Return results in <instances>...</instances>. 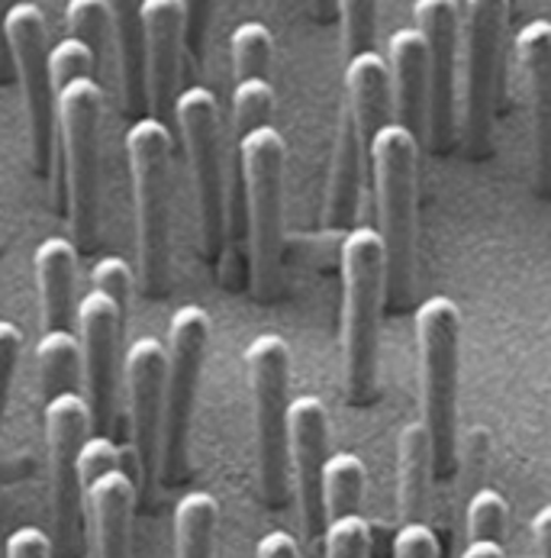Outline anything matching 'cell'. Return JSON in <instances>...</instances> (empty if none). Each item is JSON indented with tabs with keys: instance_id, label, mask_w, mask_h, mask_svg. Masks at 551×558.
<instances>
[{
	"instance_id": "6da1fadb",
	"label": "cell",
	"mask_w": 551,
	"mask_h": 558,
	"mask_svg": "<svg viewBox=\"0 0 551 558\" xmlns=\"http://www.w3.org/2000/svg\"><path fill=\"white\" fill-rule=\"evenodd\" d=\"M371 174L378 194V233L384 242V301L394 311L413 304L416 265V194L419 140L400 120L384 123L371 143Z\"/></svg>"
},
{
	"instance_id": "7a4b0ae2",
	"label": "cell",
	"mask_w": 551,
	"mask_h": 558,
	"mask_svg": "<svg viewBox=\"0 0 551 558\" xmlns=\"http://www.w3.org/2000/svg\"><path fill=\"white\" fill-rule=\"evenodd\" d=\"M342 268V368L355 407L378 395V336L384 311V242L371 227H352L339 245Z\"/></svg>"
},
{
	"instance_id": "3957f363",
	"label": "cell",
	"mask_w": 551,
	"mask_h": 558,
	"mask_svg": "<svg viewBox=\"0 0 551 558\" xmlns=\"http://www.w3.org/2000/svg\"><path fill=\"white\" fill-rule=\"evenodd\" d=\"M416 345L423 378V423L432 439V475L445 481L458 469V375L462 311L452 298H429L416 311Z\"/></svg>"
},
{
	"instance_id": "277c9868",
	"label": "cell",
	"mask_w": 551,
	"mask_h": 558,
	"mask_svg": "<svg viewBox=\"0 0 551 558\" xmlns=\"http://www.w3.org/2000/svg\"><path fill=\"white\" fill-rule=\"evenodd\" d=\"M284 136L268 123L238 140V174L245 191V236L252 291L271 301L284 258Z\"/></svg>"
},
{
	"instance_id": "5b68a950",
	"label": "cell",
	"mask_w": 551,
	"mask_h": 558,
	"mask_svg": "<svg viewBox=\"0 0 551 558\" xmlns=\"http://www.w3.org/2000/svg\"><path fill=\"white\" fill-rule=\"evenodd\" d=\"M245 368L255 403L258 484L268 507H284L291 490L287 420H291V349L281 336L261 332L245 349Z\"/></svg>"
},
{
	"instance_id": "8992f818",
	"label": "cell",
	"mask_w": 551,
	"mask_h": 558,
	"mask_svg": "<svg viewBox=\"0 0 551 558\" xmlns=\"http://www.w3.org/2000/svg\"><path fill=\"white\" fill-rule=\"evenodd\" d=\"M126 156L136 191L139 281L149 298L168 291V168L171 130L158 117H139L126 130Z\"/></svg>"
},
{
	"instance_id": "52a82bcc",
	"label": "cell",
	"mask_w": 551,
	"mask_h": 558,
	"mask_svg": "<svg viewBox=\"0 0 551 558\" xmlns=\"http://www.w3.org/2000/svg\"><path fill=\"white\" fill-rule=\"evenodd\" d=\"M210 345V314L197 304H184L168 323V372H164V413H161V452L158 475L174 484L187 475V439L197 385Z\"/></svg>"
},
{
	"instance_id": "ba28073f",
	"label": "cell",
	"mask_w": 551,
	"mask_h": 558,
	"mask_svg": "<svg viewBox=\"0 0 551 558\" xmlns=\"http://www.w3.org/2000/svg\"><path fill=\"white\" fill-rule=\"evenodd\" d=\"M100 123L103 84L94 75L59 87V133L69 168V217L75 245L90 248L100 220Z\"/></svg>"
},
{
	"instance_id": "9c48e42d",
	"label": "cell",
	"mask_w": 551,
	"mask_h": 558,
	"mask_svg": "<svg viewBox=\"0 0 551 558\" xmlns=\"http://www.w3.org/2000/svg\"><path fill=\"white\" fill-rule=\"evenodd\" d=\"M174 123L191 165L200 242L207 258H220L226 242V178L220 156V104L210 87H184L174 100Z\"/></svg>"
},
{
	"instance_id": "30bf717a",
	"label": "cell",
	"mask_w": 551,
	"mask_h": 558,
	"mask_svg": "<svg viewBox=\"0 0 551 558\" xmlns=\"http://www.w3.org/2000/svg\"><path fill=\"white\" fill-rule=\"evenodd\" d=\"M0 33L7 39L10 59L16 65V78L23 87V104L29 117V146H33V165L39 174H49L52 153H56V130H59V90L52 81L49 65V26L46 13L29 3L16 0L3 23Z\"/></svg>"
},
{
	"instance_id": "8fae6325",
	"label": "cell",
	"mask_w": 551,
	"mask_h": 558,
	"mask_svg": "<svg viewBox=\"0 0 551 558\" xmlns=\"http://www.w3.org/2000/svg\"><path fill=\"white\" fill-rule=\"evenodd\" d=\"M510 16V0H465L462 36H465V90H462V136L474 159L490 153L497 81L503 29Z\"/></svg>"
},
{
	"instance_id": "7c38bea8",
	"label": "cell",
	"mask_w": 551,
	"mask_h": 558,
	"mask_svg": "<svg viewBox=\"0 0 551 558\" xmlns=\"http://www.w3.org/2000/svg\"><path fill=\"white\" fill-rule=\"evenodd\" d=\"M46 449H49V500H52V526L56 549L69 558L78 536L81 510H84V484H81V446L90 436V403L78 391H65L46 400Z\"/></svg>"
},
{
	"instance_id": "4fadbf2b",
	"label": "cell",
	"mask_w": 551,
	"mask_h": 558,
	"mask_svg": "<svg viewBox=\"0 0 551 558\" xmlns=\"http://www.w3.org/2000/svg\"><path fill=\"white\" fill-rule=\"evenodd\" d=\"M416 29L429 56V146L452 153L458 136V43L462 7L458 0H413Z\"/></svg>"
},
{
	"instance_id": "5bb4252c",
	"label": "cell",
	"mask_w": 551,
	"mask_h": 558,
	"mask_svg": "<svg viewBox=\"0 0 551 558\" xmlns=\"http://www.w3.org/2000/svg\"><path fill=\"white\" fill-rule=\"evenodd\" d=\"M164 372H168V349L158 339L143 336L126 349L123 385H126V403H130V449H133L139 490H149L158 475Z\"/></svg>"
},
{
	"instance_id": "9a60e30c",
	"label": "cell",
	"mask_w": 551,
	"mask_h": 558,
	"mask_svg": "<svg viewBox=\"0 0 551 558\" xmlns=\"http://www.w3.org/2000/svg\"><path fill=\"white\" fill-rule=\"evenodd\" d=\"M326 449H329V413L322 400L314 395L294 398L287 420V459L294 475L304 543L316 556L326 539V497H322V472L329 459Z\"/></svg>"
},
{
	"instance_id": "2e32d148",
	"label": "cell",
	"mask_w": 551,
	"mask_h": 558,
	"mask_svg": "<svg viewBox=\"0 0 551 558\" xmlns=\"http://www.w3.org/2000/svg\"><path fill=\"white\" fill-rule=\"evenodd\" d=\"M126 314L103 291H90L78 304L81 385L90 403V420L97 433L110 436L113 403H117V349Z\"/></svg>"
},
{
	"instance_id": "e0dca14e",
	"label": "cell",
	"mask_w": 551,
	"mask_h": 558,
	"mask_svg": "<svg viewBox=\"0 0 551 558\" xmlns=\"http://www.w3.org/2000/svg\"><path fill=\"white\" fill-rule=\"evenodd\" d=\"M146 23V84L149 107L158 120L174 117L177 75H181V49L187 46V7L184 0H143Z\"/></svg>"
},
{
	"instance_id": "ac0fdd59",
	"label": "cell",
	"mask_w": 551,
	"mask_h": 558,
	"mask_svg": "<svg viewBox=\"0 0 551 558\" xmlns=\"http://www.w3.org/2000/svg\"><path fill=\"white\" fill-rule=\"evenodd\" d=\"M516 56L532 104L536 184L551 194V20H529L516 36Z\"/></svg>"
},
{
	"instance_id": "d6986e66",
	"label": "cell",
	"mask_w": 551,
	"mask_h": 558,
	"mask_svg": "<svg viewBox=\"0 0 551 558\" xmlns=\"http://www.w3.org/2000/svg\"><path fill=\"white\" fill-rule=\"evenodd\" d=\"M136 494L139 484L123 465H113L84 484V510L90 520L94 558H130Z\"/></svg>"
},
{
	"instance_id": "ffe728a7",
	"label": "cell",
	"mask_w": 551,
	"mask_h": 558,
	"mask_svg": "<svg viewBox=\"0 0 551 558\" xmlns=\"http://www.w3.org/2000/svg\"><path fill=\"white\" fill-rule=\"evenodd\" d=\"M371 165V153L362 140L358 120L342 100L339 110V130H335V153L329 168V187H326V210L322 227L329 233H348L358 217V191H362V168Z\"/></svg>"
},
{
	"instance_id": "44dd1931",
	"label": "cell",
	"mask_w": 551,
	"mask_h": 558,
	"mask_svg": "<svg viewBox=\"0 0 551 558\" xmlns=\"http://www.w3.org/2000/svg\"><path fill=\"white\" fill-rule=\"evenodd\" d=\"M388 65L394 81L396 120L419 140L429 126V56L416 26H403L388 39Z\"/></svg>"
},
{
	"instance_id": "7402d4cb",
	"label": "cell",
	"mask_w": 551,
	"mask_h": 558,
	"mask_svg": "<svg viewBox=\"0 0 551 558\" xmlns=\"http://www.w3.org/2000/svg\"><path fill=\"white\" fill-rule=\"evenodd\" d=\"M78 245L65 236L39 242L33 268L39 284V323L46 329H72L75 319V278H78Z\"/></svg>"
},
{
	"instance_id": "603a6c76",
	"label": "cell",
	"mask_w": 551,
	"mask_h": 558,
	"mask_svg": "<svg viewBox=\"0 0 551 558\" xmlns=\"http://www.w3.org/2000/svg\"><path fill=\"white\" fill-rule=\"evenodd\" d=\"M348 110L358 120L362 140L371 153V143L384 123H391L394 110V81H391V65L378 49L352 56L345 65V97Z\"/></svg>"
},
{
	"instance_id": "cb8c5ba5",
	"label": "cell",
	"mask_w": 551,
	"mask_h": 558,
	"mask_svg": "<svg viewBox=\"0 0 551 558\" xmlns=\"http://www.w3.org/2000/svg\"><path fill=\"white\" fill-rule=\"evenodd\" d=\"M432 478V439L426 423L413 420L396 439V510L403 523H426Z\"/></svg>"
},
{
	"instance_id": "d4e9b609",
	"label": "cell",
	"mask_w": 551,
	"mask_h": 558,
	"mask_svg": "<svg viewBox=\"0 0 551 558\" xmlns=\"http://www.w3.org/2000/svg\"><path fill=\"white\" fill-rule=\"evenodd\" d=\"M113 16L117 36V59H120V90L130 113H143L149 107V84H146V23H143V0H107Z\"/></svg>"
},
{
	"instance_id": "484cf974",
	"label": "cell",
	"mask_w": 551,
	"mask_h": 558,
	"mask_svg": "<svg viewBox=\"0 0 551 558\" xmlns=\"http://www.w3.org/2000/svg\"><path fill=\"white\" fill-rule=\"evenodd\" d=\"M65 26H69V36H75L90 49L100 78H113V72L120 78L117 36H113V16H110L107 0H69Z\"/></svg>"
},
{
	"instance_id": "4316f807",
	"label": "cell",
	"mask_w": 551,
	"mask_h": 558,
	"mask_svg": "<svg viewBox=\"0 0 551 558\" xmlns=\"http://www.w3.org/2000/svg\"><path fill=\"white\" fill-rule=\"evenodd\" d=\"M220 504L207 490H191L174 507V558H213Z\"/></svg>"
},
{
	"instance_id": "83f0119b",
	"label": "cell",
	"mask_w": 551,
	"mask_h": 558,
	"mask_svg": "<svg viewBox=\"0 0 551 558\" xmlns=\"http://www.w3.org/2000/svg\"><path fill=\"white\" fill-rule=\"evenodd\" d=\"M36 365H39L42 400L78 391L81 339L72 329H46L36 342Z\"/></svg>"
},
{
	"instance_id": "f1b7e54d",
	"label": "cell",
	"mask_w": 551,
	"mask_h": 558,
	"mask_svg": "<svg viewBox=\"0 0 551 558\" xmlns=\"http://www.w3.org/2000/svg\"><path fill=\"white\" fill-rule=\"evenodd\" d=\"M365 462L355 452H335L326 459L322 472V497H326V523L342 513L362 510L365 494Z\"/></svg>"
},
{
	"instance_id": "f546056e",
	"label": "cell",
	"mask_w": 551,
	"mask_h": 558,
	"mask_svg": "<svg viewBox=\"0 0 551 558\" xmlns=\"http://www.w3.org/2000/svg\"><path fill=\"white\" fill-rule=\"evenodd\" d=\"M230 52H233V72L236 81L242 78H268L271 56H274V36L265 23L245 20L238 23L230 36Z\"/></svg>"
},
{
	"instance_id": "4dcf8cb0",
	"label": "cell",
	"mask_w": 551,
	"mask_h": 558,
	"mask_svg": "<svg viewBox=\"0 0 551 558\" xmlns=\"http://www.w3.org/2000/svg\"><path fill=\"white\" fill-rule=\"evenodd\" d=\"M274 113V87L268 78H242L236 81L233 90V123L236 136L242 140L245 133L268 126Z\"/></svg>"
},
{
	"instance_id": "1f68e13d",
	"label": "cell",
	"mask_w": 551,
	"mask_h": 558,
	"mask_svg": "<svg viewBox=\"0 0 551 558\" xmlns=\"http://www.w3.org/2000/svg\"><path fill=\"white\" fill-rule=\"evenodd\" d=\"M342 16L345 56H362L375 49L378 39V0H335Z\"/></svg>"
},
{
	"instance_id": "d6a6232c",
	"label": "cell",
	"mask_w": 551,
	"mask_h": 558,
	"mask_svg": "<svg viewBox=\"0 0 551 558\" xmlns=\"http://www.w3.org/2000/svg\"><path fill=\"white\" fill-rule=\"evenodd\" d=\"M368 549H371V530L362 510L332 517L326 523L322 558H368Z\"/></svg>"
},
{
	"instance_id": "836d02e7",
	"label": "cell",
	"mask_w": 551,
	"mask_h": 558,
	"mask_svg": "<svg viewBox=\"0 0 551 558\" xmlns=\"http://www.w3.org/2000/svg\"><path fill=\"white\" fill-rule=\"evenodd\" d=\"M510 507L500 490L480 487L468 500V539H503Z\"/></svg>"
},
{
	"instance_id": "e575fe53",
	"label": "cell",
	"mask_w": 551,
	"mask_h": 558,
	"mask_svg": "<svg viewBox=\"0 0 551 558\" xmlns=\"http://www.w3.org/2000/svg\"><path fill=\"white\" fill-rule=\"evenodd\" d=\"M90 284H94V291H103L107 298H113L117 307L126 314L130 294H133V268L120 255H103L100 262H94Z\"/></svg>"
},
{
	"instance_id": "d590c367",
	"label": "cell",
	"mask_w": 551,
	"mask_h": 558,
	"mask_svg": "<svg viewBox=\"0 0 551 558\" xmlns=\"http://www.w3.org/2000/svg\"><path fill=\"white\" fill-rule=\"evenodd\" d=\"M49 65H52L56 90H59L62 84H69V81L84 78V75H94V72H97L90 49H87L81 39H75V36H69V39H62V43H56V46H52V52H49Z\"/></svg>"
},
{
	"instance_id": "8d00e7d4",
	"label": "cell",
	"mask_w": 551,
	"mask_h": 558,
	"mask_svg": "<svg viewBox=\"0 0 551 558\" xmlns=\"http://www.w3.org/2000/svg\"><path fill=\"white\" fill-rule=\"evenodd\" d=\"M20 352H23V332L10 319H0V426H3V410L10 400V385L16 375Z\"/></svg>"
},
{
	"instance_id": "74e56055",
	"label": "cell",
	"mask_w": 551,
	"mask_h": 558,
	"mask_svg": "<svg viewBox=\"0 0 551 558\" xmlns=\"http://www.w3.org/2000/svg\"><path fill=\"white\" fill-rule=\"evenodd\" d=\"M394 558H439V539L429 523H400L394 536Z\"/></svg>"
},
{
	"instance_id": "f35d334b",
	"label": "cell",
	"mask_w": 551,
	"mask_h": 558,
	"mask_svg": "<svg viewBox=\"0 0 551 558\" xmlns=\"http://www.w3.org/2000/svg\"><path fill=\"white\" fill-rule=\"evenodd\" d=\"M56 543L39 526H20L7 539V558H52Z\"/></svg>"
},
{
	"instance_id": "ab89813d",
	"label": "cell",
	"mask_w": 551,
	"mask_h": 558,
	"mask_svg": "<svg viewBox=\"0 0 551 558\" xmlns=\"http://www.w3.org/2000/svg\"><path fill=\"white\" fill-rule=\"evenodd\" d=\"M184 7H187V36H184V43H187L191 56L200 59L204 46H207V29H210L217 0H184Z\"/></svg>"
},
{
	"instance_id": "60d3db41",
	"label": "cell",
	"mask_w": 551,
	"mask_h": 558,
	"mask_svg": "<svg viewBox=\"0 0 551 558\" xmlns=\"http://www.w3.org/2000/svg\"><path fill=\"white\" fill-rule=\"evenodd\" d=\"M255 558H301V546L291 533L284 530H271L258 539Z\"/></svg>"
},
{
	"instance_id": "b9f144b4",
	"label": "cell",
	"mask_w": 551,
	"mask_h": 558,
	"mask_svg": "<svg viewBox=\"0 0 551 558\" xmlns=\"http://www.w3.org/2000/svg\"><path fill=\"white\" fill-rule=\"evenodd\" d=\"M462 558H506L503 553V539H468Z\"/></svg>"
},
{
	"instance_id": "7bdbcfd3",
	"label": "cell",
	"mask_w": 551,
	"mask_h": 558,
	"mask_svg": "<svg viewBox=\"0 0 551 558\" xmlns=\"http://www.w3.org/2000/svg\"><path fill=\"white\" fill-rule=\"evenodd\" d=\"M532 533H536V543H539V553L542 558H551V504H546L536 520H532Z\"/></svg>"
},
{
	"instance_id": "ee69618b",
	"label": "cell",
	"mask_w": 551,
	"mask_h": 558,
	"mask_svg": "<svg viewBox=\"0 0 551 558\" xmlns=\"http://www.w3.org/2000/svg\"><path fill=\"white\" fill-rule=\"evenodd\" d=\"M310 3H314L316 16H322V20H326V16L332 13V7H335V0H310Z\"/></svg>"
},
{
	"instance_id": "f6af8a7d",
	"label": "cell",
	"mask_w": 551,
	"mask_h": 558,
	"mask_svg": "<svg viewBox=\"0 0 551 558\" xmlns=\"http://www.w3.org/2000/svg\"><path fill=\"white\" fill-rule=\"evenodd\" d=\"M16 0H0V23H3V16H7V10L13 7Z\"/></svg>"
}]
</instances>
